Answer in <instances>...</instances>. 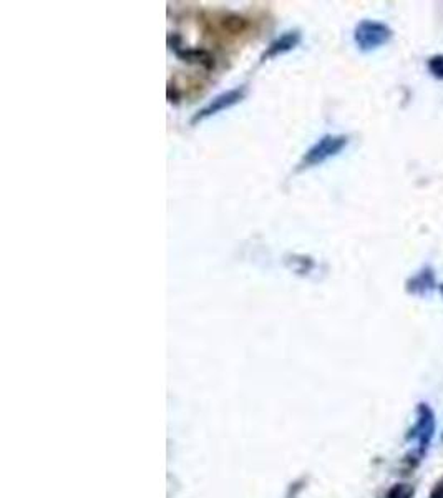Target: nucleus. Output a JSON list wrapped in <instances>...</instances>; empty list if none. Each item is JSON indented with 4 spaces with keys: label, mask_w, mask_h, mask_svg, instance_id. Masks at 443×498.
<instances>
[{
    "label": "nucleus",
    "mask_w": 443,
    "mask_h": 498,
    "mask_svg": "<svg viewBox=\"0 0 443 498\" xmlns=\"http://www.w3.org/2000/svg\"><path fill=\"white\" fill-rule=\"evenodd\" d=\"M430 498H443V480L435 485L432 493H430Z\"/></svg>",
    "instance_id": "obj_9"
},
{
    "label": "nucleus",
    "mask_w": 443,
    "mask_h": 498,
    "mask_svg": "<svg viewBox=\"0 0 443 498\" xmlns=\"http://www.w3.org/2000/svg\"><path fill=\"white\" fill-rule=\"evenodd\" d=\"M392 38V30L377 21H362L355 27L354 40L362 52H372L383 47Z\"/></svg>",
    "instance_id": "obj_2"
},
{
    "label": "nucleus",
    "mask_w": 443,
    "mask_h": 498,
    "mask_svg": "<svg viewBox=\"0 0 443 498\" xmlns=\"http://www.w3.org/2000/svg\"><path fill=\"white\" fill-rule=\"evenodd\" d=\"M432 430H433V419L432 414H430V409L420 407V421H418L417 427H415V435L420 438L422 444H427V440H430Z\"/></svg>",
    "instance_id": "obj_6"
},
{
    "label": "nucleus",
    "mask_w": 443,
    "mask_h": 498,
    "mask_svg": "<svg viewBox=\"0 0 443 498\" xmlns=\"http://www.w3.org/2000/svg\"><path fill=\"white\" fill-rule=\"evenodd\" d=\"M246 97V88L244 87H236L227 90L225 93H219L218 97H214L206 107H203L199 112H196V115L191 120V123H198V121H203L206 119H211V116L218 115V113L225 112V110L233 108L234 105H238L239 101L244 100Z\"/></svg>",
    "instance_id": "obj_3"
},
{
    "label": "nucleus",
    "mask_w": 443,
    "mask_h": 498,
    "mask_svg": "<svg viewBox=\"0 0 443 498\" xmlns=\"http://www.w3.org/2000/svg\"><path fill=\"white\" fill-rule=\"evenodd\" d=\"M299 44H301V34L297 32V30L286 32L284 35H281L277 40H274L273 44L269 45L268 52L262 55V62H264L266 58L269 60V58H276V57H279V55L291 52V50L296 49Z\"/></svg>",
    "instance_id": "obj_4"
},
{
    "label": "nucleus",
    "mask_w": 443,
    "mask_h": 498,
    "mask_svg": "<svg viewBox=\"0 0 443 498\" xmlns=\"http://www.w3.org/2000/svg\"><path fill=\"white\" fill-rule=\"evenodd\" d=\"M429 70L438 80H443V55H435L429 60Z\"/></svg>",
    "instance_id": "obj_8"
},
{
    "label": "nucleus",
    "mask_w": 443,
    "mask_h": 498,
    "mask_svg": "<svg viewBox=\"0 0 443 498\" xmlns=\"http://www.w3.org/2000/svg\"><path fill=\"white\" fill-rule=\"evenodd\" d=\"M407 286H409V291L414 292V294L430 292L433 289V286H435L433 273L430 271V269L418 273L417 276H414L409 282H407Z\"/></svg>",
    "instance_id": "obj_5"
},
{
    "label": "nucleus",
    "mask_w": 443,
    "mask_h": 498,
    "mask_svg": "<svg viewBox=\"0 0 443 498\" xmlns=\"http://www.w3.org/2000/svg\"><path fill=\"white\" fill-rule=\"evenodd\" d=\"M414 493H415V488L412 487V485L398 484L390 490V493L387 495V498H412L414 497Z\"/></svg>",
    "instance_id": "obj_7"
},
{
    "label": "nucleus",
    "mask_w": 443,
    "mask_h": 498,
    "mask_svg": "<svg viewBox=\"0 0 443 498\" xmlns=\"http://www.w3.org/2000/svg\"><path fill=\"white\" fill-rule=\"evenodd\" d=\"M349 138L344 135H324L322 138L317 140L316 143L309 148L307 153L304 155L303 162H301L299 168L305 170V168L319 166L327 162V160L334 158L339 155L344 148L347 147Z\"/></svg>",
    "instance_id": "obj_1"
},
{
    "label": "nucleus",
    "mask_w": 443,
    "mask_h": 498,
    "mask_svg": "<svg viewBox=\"0 0 443 498\" xmlns=\"http://www.w3.org/2000/svg\"><path fill=\"white\" fill-rule=\"evenodd\" d=\"M440 291H442V294H443V284H442V288H440Z\"/></svg>",
    "instance_id": "obj_10"
}]
</instances>
